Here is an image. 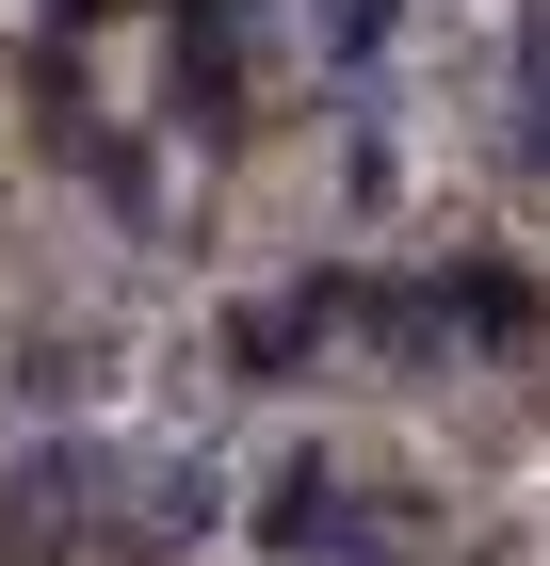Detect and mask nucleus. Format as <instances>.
I'll list each match as a JSON object with an SVG mask.
<instances>
[{"mask_svg":"<svg viewBox=\"0 0 550 566\" xmlns=\"http://www.w3.org/2000/svg\"><path fill=\"white\" fill-rule=\"evenodd\" d=\"M518 146H535V163H550V17H535V33H518Z\"/></svg>","mask_w":550,"mask_h":566,"instance_id":"obj_4","label":"nucleus"},{"mask_svg":"<svg viewBox=\"0 0 550 566\" xmlns=\"http://www.w3.org/2000/svg\"><path fill=\"white\" fill-rule=\"evenodd\" d=\"M65 17H129V0H65Z\"/></svg>","mask_w":550,"mask_h":566,"instance_id":"obj_6","label":"nucleus"},{"mask_svg":"<svg viewBox=\"0 0 550 566\" xmlns=\"http://www.w3.org/2000/svg\"><path fill=\"white\" fill-rule=\"evenodd\" d=\"M437 340H535V275L518 260H454V292H437Z\"/></svg>","mask_w":550,"mask_h":566,"instance_id":"obj_2","label":"nucleus"},{"mask_svg":"<svg viewBox=\"0 0 550 566\" xmlns=\"http://www.w3.org/2000/svg\"><path fill=\"white\" fill-rule=\"evenodd\" d=\"M324 502H340V485H324V470H292L276 502H259V551H324Z\"/></svg>","mask_w":550,"mask_h":566,"instance_id":"obj_3","label":"nucleus"},{"mask_svg":"<svg viewBox=\"0 0 550 566\" xmlns=\"http://www.w3.org/2000/svg\"><path fill=\"white\" fill-rule=\"evenodd\" d=\"M356 275H308V292H276V307H243V324H227V356H243V373H292L308 340H340V324H356Z\"/></svg>","mask_w":550,"mask_h":566,"instance_id":"obj_1","label":"nucleus"},{"mask_svg":"<svg viewBox=\"0 0 550 566\" xmlns=\"http://www.w3.org/2000/svg\"><path fill=\"white\" fill-rule=\"evenodd\" d=\"M388 17H405V0H340V33H324V49H340V65H373V49H388Z\"/></svg>","mask_w":550,"mask_h":566,"instance_id":"obj_5","label":"nucleus"}]
</instances>
